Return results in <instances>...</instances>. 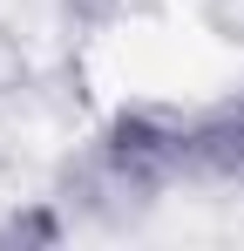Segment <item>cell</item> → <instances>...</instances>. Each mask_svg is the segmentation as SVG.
<instances>
[{"label":"cell","instance_id":"cell-2","mask_svg":"<svg viewBox=\"0 0 244 251\" xmlns=\"http://www.w3.org/2000/svg\"><path fill=\"white\" fill-rule=\"evenodd\" d=\"M102 143H109L129 170H143L149 183L170 190L176 176H190L197 109H183V102H156V95H136V102H122L116 116L102 123Z\"/></svg>","mask_w":244,"mask_h":251},{"label":"cell","instance_id":"cell-6","mask_svg":"<svg viewBox=\"0 0 244 251\" xmlns=\"http://www.w3.org/2000/svg\"><path fill=\"white\" fill-rule=\"evenodd\" d=\"M156 0H68V21L75 27H122L136 14H149Z\"/></svg>","mask_w":244,"mask_h":251},{"label":"cell","instance_id":"cell-1","mask_svg":"<svg viewBox=\"0 0 244 251\" xmlns=\"http://www.w3.org/2000/svg\"><path fill=\"white\" fill-rule=\"evenodd\" d=\"M54 197H61V210H68L75 224H88V231H129V224L149 217V204L163 197V183H149L143 170H129L116 150L95 136L88 150H75V156L61 163Z\"/></svg>","mask_w":244,"mask_h":251},{"label":"cell","instance_id":"cell-4","mask_svg":"<svg viewBox=\"0 0 244 251\" xmlns=\"http://www.w3.org/2000/svg\"><path fill=\"white\" fill-rule=\"evenodd\" d=\"M68 210H61V197H27V204H14L7 217H0V245H21V251H48L68 238Z\"/></svg>","mask_w":244,"mask_h":251},{"label":"cell","instance_id":"cell-7","mask_svg":"<svg viewBox=\"0 0 244 251\" xmlns=\"http://www.w3.org/2000/svg\"><path fill=\"white\" fill-rule=\"evenodd\" d=\"M34 88V54L14 27H0V95H27Z\"/></svg>","mask_w":244,"mask_h":251},{"label":"cell","instance_id":"cell-3","mask_svg":"<svg viewBox=\"0 0 244 251\" xmlns=\"http://www.w3.org/2000/svg\"><path fill=\"white\" fill-rule=\"evenodd\" d=\"M190 176H203V183H244V88H231V95H217V102L197 109Z\"/></svg>","mask_w":244,"mask_h":251},{"label":"cell","instance_id":"cell-5","mask_svg":"<svg viewBox=\"0 0 244 251\" xmlns=\"http://www.w3.org/2000/svg\"><path fill=\"white\" fill-rule=\"evenodd\" d=\"M197 7V27L224 48H244V0H190Z\"/></svg>","mask_w":244,"mask_h":251}]
</instances>
